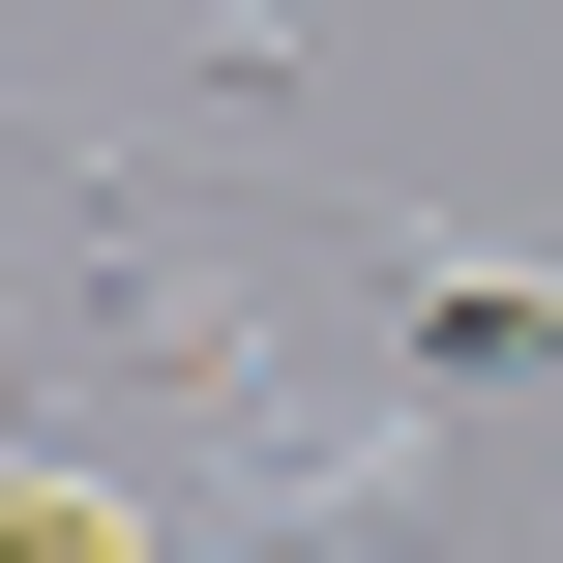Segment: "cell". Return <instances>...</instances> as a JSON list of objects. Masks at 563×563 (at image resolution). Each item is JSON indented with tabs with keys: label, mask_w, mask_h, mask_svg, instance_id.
I'll return each mask as SVG.
<instances>
[{
	"label": "cell",
	"mask_w": 563,
	"mask_h": 563,
	"mask_svg": "<svg viewBox=\"0 0 563 563\" xmlns=\"http://www.w3.org/2000/svg\"><path fill=\"white\" fill-rule=\"evenodd\" d=\"M178 30H208V89H178L208 148H267V119H297V59H327V0H178Z\"/></svg>",
	"instance_id": "cell-1"
},
{
	"label": "cell",
	"mask_w": 563,
	"mask_h": 563,
	"mask_svg": "<svg viewBox=\"0 0 563 563\" xmlns=\"http://www.w3.org/2000/svg\"><path fill=\"white\" fill-rule=\"evenodd\" d=\"M505 563H563V505H534V534H505Z\"/></svg>",
	"instance_id": "cell-2"
}]
</instances>
